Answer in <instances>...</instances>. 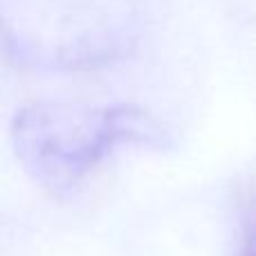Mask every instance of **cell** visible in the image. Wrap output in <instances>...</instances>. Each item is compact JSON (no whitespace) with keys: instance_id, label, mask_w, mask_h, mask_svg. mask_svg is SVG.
I'll return each mask as SVG.
<instances>
[{"instance_id":"2","label":"cell","mask_w":256,"mask_h":256,"mask_svg":"<svg viewBox=\"0 0 256 256\" xmlns=\"http://www.w3.org/2000/svg\"><path fill=\"white\" fill-rule=\"evenodd\" d=\"M16 25H4L7 52L40 66H97L128 40L126 7L117 0H22Z\"/></svg>"},{"instance_id":"3","label":"cell","mask_w":256,"mask_h":256,"mask_svg":"<svg viewBox=\"0 0 256 256\" xmlns=\"http://www.w3.org/2000/svg\"><path fill=\"white\" fill-rule=\"evenodd\" d=\"M236 256H256V191L243 204L240 218V245Z\"/></svg>"},{"instance_id":"1","label":"cell","mask_w":256,"mask_h":256,"mask_svg":"<svg viewBox=\"0 0 256 256\" xmlns=\"http://www.w3.org/2000/svg\"><path fill=\"white\" fill-rule=\"evenodd\" d=\"M12 144L32 180L54 196H70L115 150L166 148L171 135L148 110L132 104L34 102L14 115Z\"/></svg>"}]
</instances>
